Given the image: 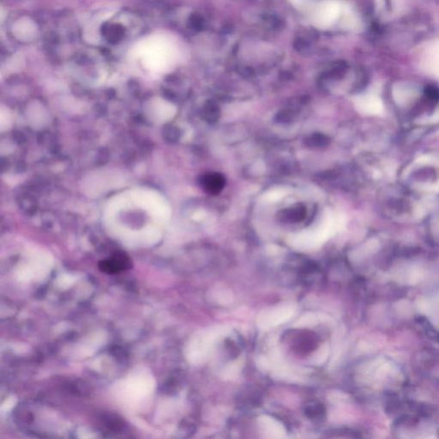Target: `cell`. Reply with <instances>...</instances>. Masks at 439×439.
Segmentation results:
<instances>
[{"label":"cell","instance_id":"6da1fadb","mask_svg":"<svg viewBox=\"0 0 439 439\" xmlns=\"http://www.w3.org/2000/svg\"><path fill=\"white\" fill-rule=\"evenodd\" d=\"M138 55L148 65L162 68L178 58V50L169 40L162 36H153L140 43L138 47Z\"/></svg>","mask_w":439,"mask_h":439},{"label":"cell","instance_id":"7a4b0ae2","mask_svg":"<svg viewBox=\"0 0 439 439\" xmlns=\"http://www.w3.org/2000/svg\"><path fill=\"white\" fill-rule=\"evenodd\" d=\"M341 4L336 0H323L309 9V20L313 26L328 29L340 18Z\"/></svg>","mask_w":439,"mask_h":439},{"label":"cell","instance_id":"3957f363","mask_svg":"<svg viewBox=\"0 0 439 439\" xmlns=\"http://www.w3.org/2000/svg\"><path fill=\"white\" fill-rule=\"evenodd\" d=\"M99 268L106 274H116L130 268V259L123 252H118L108 259L102 260Z\"/></svg>","mask_w":439,"mask_h":439},{"label":"cell","instance_id":"277c9868","mask_svg":"<svg viewBox=\"0 0 439 439\" xmlns=\"http://www.w3.org/2000/svg\"><path fill=\"white\" fill-rule=\"evenodd\" d=\"M201 185L207 193L215 196L225 187L226 179L219 172H207L202 177Z\"/></svg>","mask_w":439,"mask_h":439},{"label":"cell","instance_id":"5b68a950","mask_svg":"<svg viewBox=\"0 0 439 439\" xmlns=\"http://www.w3.org/2000/svg\"><path fill=\"white\" fill-rule=\"evenodd\" d=\"M306 216V208L304 204H297L284 209L278 214L280 222L286 223H298L304 221Z\"/></svg>","mask_w":439,"mask_h":439},{"label":"cell","instance_id":"8992f818","mask_svg":"<svg viewBox=\"0 0 439 439\" xmlns=\"http://www.w3.org/2000/svg\"><path fill=\"white\" fill-rule=\"evenodd\" d=\"M330 143L331 138L323 133H313L304 139V144L310 148H326Z\"/></svg>","mask_w":439,"mask_h":439},{"label":"cell","instance_id":"52a82bcc","mask_svg":"<svg viewBox=\"0 0 439 439\" xmlns=\"http://www.w3.org/2000/svg\"><path fill=\"white\" fill-rule=\"evenodd\" d=\"M14 30L16 36H18L20 39H29V36L35 34V26L28 20L25 21H20L15 26Z\"/></svg>","mask_w":439,"mask_h":439},{"label":"cell","instance_id":"ba28073f","mask_svg":"<svg viewBox=\"0 0 439 439\" xmlns=\"http://www.w3.org/2000/svg\"><path fill=\"white\" fill-rule=\"evenodd\" d=\"M204 115L207 121L209 123L214 124L215 122L218 121L220 115H221V110L219 106H217L216 104L209 103L207 106L206 109L204 110Z\"/></svg>","mask_w":439,"mask_h":439},{"label":"cell","instance_id":"9c48e42d","mask_svg":"<svg viewBox=\"0 0 439 439\" xmlns=\"http://www.w3.org/2000/svg\"><path fill=\"white\" fill-rule=\"evenodd\" d=\"M277 121L281 123H287L291 121L293 119V113L291 111H282L277 114Z\"/></svg>","mask_w":439,"mask_h":439},{"label":"cell","instance_id":"30bf717a","mask_svg":"<svg viewBox=\"0 0 439 439\" xmlns=\"http://www.w3.org/2000/svg\"><path fill=\"white\" fill-rule=\"evenodd\" d=\"M290 1L294 4V6L301 7V6H304L305 5L306 0H290Z\"/></svg>","mask_w":439,"mask_h":439}]
</instances>
